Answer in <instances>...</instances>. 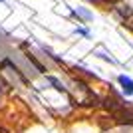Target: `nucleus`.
I'll list each match as a JSON object with an SVG mask.
<instances>
[{
  "label": "nucleus",
  "mask_w": 133,
  "mask_h": 133,
  "mask_svg": "<svg viewBox=\"0 0 133 133\" xmlns=\"http://www.w3.org/2000/svg\"><path fill=\"white\" fill-rule=\"evenodd\" d=\"M117 82H119V85L123 88V91H125L127 95H133V79L131 78H127V76H119Z\"/></svg>",
  "instance_id": "obj_1"
},
{
  "label": "nucleus",
  "mask_w": 133,
  "mask_h": 133,
  "mask_svg": "<svg viewBox=\"0 0 133 133\" xmlns=\"http://www.w3.org/2000/svg\"><path fill=\"white\" fill-rule=\"evenodd\" d=\"M48 82H50V83H52V85H54V88H56V89H58V91H64V94H66V91H68V89H66V88H64V85H62V83H60V82H58V79H56V78H48Z\"/></svg>",
  "instance_id": "obj_2"
},
{
  "label": "nucleus",
  "mask_w": 133,
  "mask_h": 133,
  "mask_svg": "<svg viewBox=\"0 0 133 133\" xmlns=\"http://www.w3.org/2000/svg\"><path fill=\"white\" fill-rule=\"evenodd\" d=\"M74 14H76V16H82L83 20H91V14H89L88 10H83V8H78V10L74 12Z\"/></svg>",
  "instance_id": "obj_3"
},
{
  "label": "nucleus",
  "mask_w": 133,
  "mask_h": 133,
  "mask_svg": "<svg viewBox=\"0 0 133 133\" xmlns=\"http://www.w3.org/2000/svg\"><path fill=\"white\" fill-rule=\"evenodd\" d=\"M76 34H82V36H89L88 30H83V28H76Z\"/></svg>",
  "instance_id": "obj_4"
},
{
  "label": "nucleus",
  "mask_w": 133,
  "mask_h": 133,
  "mask_svg": "<svg viewBox=\"0 0 133 133\" xmlns=\"http://www.w3.org/2000/svg\"><path fill=\"white\" fill-rule=\"evenodd\" d=\"M0 133H6V131H4V129H0Z\"/></svg>",
  "instance_id": "obj_5"
},
{
  "label": "nucleus",
  "mask_w": 133,
  "mask_h": 133,
  "mask_svg": "<svg viewBox=\"0 0 133 133\" xmlns=\"http://www.w3.org/2000/svg\"><path fill=\"white\" fill-rule=\"evenodd\" d=\"M0 2H2V0H0Z\"/></svg>",
  "instance_id": "obj_6"
}]
</instances>
